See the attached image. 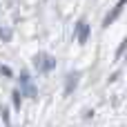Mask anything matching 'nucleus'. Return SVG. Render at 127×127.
Masks as SVG:
<instances>
[]
</instances>
